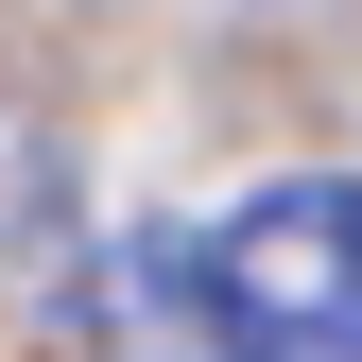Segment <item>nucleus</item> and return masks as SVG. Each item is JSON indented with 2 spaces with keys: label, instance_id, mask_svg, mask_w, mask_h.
Wrapping results in <instances>:
<instances>
[{
  "label": "nucleus",
  "instance_id": "f257e3e1",
  "mask_svg": "<svg viewBox=\"0 0 362 362\" xmlns=\"http://www.w3.org/2000/svg\"><path fill=\"white\" fill-rule=\"evenodd\" d=\"M224 362H362V173H276L207 224Z\"/></svg>",
  "mask_w": 362,
  "mask_h": 362
},
{
  "label": "nucleus",
  "instance_id": "f03ea898",
  "mask_svg": "<svg viewBox=\"0 0 362 362\" xmlns=\"http://www.w3.org/2000/svg\"><path fill=\"white\" fill-rule=\"evenodd\" d=\"M104 328H121V362H224V310H207L190 242H121L104 259Z\"/></svg>",
  "mask_w": 362,
  "mask_h": 362
},
{
  "label": "nucleus",
  "instance_id": "7ed1b4c3",
  "mask_svg": "<svg viewBox=\"0 0 362 362\" xmlns=\"http://www.w3.org/2000/svg\"><path fill=\"white\" fill-rule=\"evenodd\" d=\"M52 242H69V156H52V121L0 104V293H18Z\"/></svg>",
  "mask_w": 362,
  "mask_h": 362
}]
</instances>
